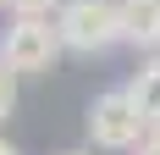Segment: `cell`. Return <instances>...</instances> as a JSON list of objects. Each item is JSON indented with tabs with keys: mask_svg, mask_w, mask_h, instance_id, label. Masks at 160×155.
I'll list each match as a JSON object with an SVG mask.
<instances>
[{
	"mask_svg": "<svg viewBox=\"0 0 160 155\" xmlns=\"http://www.w3.org/2000/svg\"><path fill=\"white\" fill-rule=\"evenodd\" d=\"M61 33H55V17H11L0 28V67L6 72H50L61 61Z\"/></svg>",
	"mask_w": 160,
	"mask_h": 155,
	"instance_id": "cell-1",
	"label": "cell"
},
{
	"mask_svg": "<svg viewBox=\"0 0 160 155\" xmlns=\"http://www.w3.org/2000/svg\"><path fill=\"white\" fill-rule=\"evenodd\" d=\"M55 33L78 56L122 45V0H66L61 11H55Z\"/></svg>",
	"mask_w": 160,
	"mask_h": 155,
	"instance_id": "cell-2",
	"label": "cell"
},
{
	"mask_svg": "<svg viewBox=\"0 0 160 155\" xmlns=\"http://www.w3.org/2000/svg\"><path fill=\"white\" fill-rule=\"evenodd\" d=\"M88 139H94V150H138L149 139V122L138 116L127 89H105L88 105Z\"/></svg>",
	"mask_w": 160,
	"mask_h": 155,
	"instance_id": "cell-3",
	"label": "cell"
},
{
	"mask_svg": "<svg viewBox=\"0 0 160 155\" xmlns=\"http://www.w3.org/2000/svg\"><path fill=\"white\" fill-rule=\"evenodd\" d=\"M122 45L160 50V0H122Z\"/></svg>",
	"mask_w": 160,
	"mask_h": 155,
	"instance_id": "cell-4",
	"label": "cell"
},
{
	"mask_svg": "<svg viewBox=\"0 0 160 155\" xmlns=\"http://www.w3.org/2000/svg\"><path fill=\"white\" fill-rule=\"evenodd\" d=\"M127 94H132V105H138V116H144L149 127H160V56L144 61L127 78Z\"/></svg>",
	"mask_w": 160,
	"mask_h": 155,
	"instance_id": "cell-5",
	"label": "cell"
},
{
	"mask_svg": "<svg viewBox=\"0 0 160 155\" xmlns=\"http://www.w3.org/2000/svg\"><path fill=\"white\" fill-rule=\"evenodd\" d=\"M66 0H6V11L11 17H50V11H61Z\"/></svg>",
	"mask_w": 160,
	"mask_h": 155,
	"instance_id": "cell-6",
	"label": "cell"
},
{
	"mask_svg": "<svg viewBox=\"0 0 160 155\" xmlns=\"http://www.w3.org/2000/svg\"><path fill=\"white\" fill-rule=\"evenodd\" d=\"M11 111H17V72H6V67H0V122H6Z\"/></svg>",
	"mask_w": 160,
	"mask_h": 155,
	"instance_id": "cell-7",
	"label": "cell"
},
{
	"mask_svg": "<svg viewBox=\"0 0 160 155\" xmlns=\"http://www.w3.org/2000/svg\"><path fill=\"white\" fill-rule=\"evenodd\" d=\"M132 155H160V127H149V139L138 144V150H132Z\"/></svg>",
	"mask_w": 160,
	"mask_h": 155,
	"instance_id": "cell-8",
	"label": "cell"
},
{
	"mask_svg": "<svg viewBox=\"0 0 160 155\" xmlns=\"http://www.w3.org/2000/svg\"><path fill=\"white\" fill-rule=\"evenodd\" d=\"M0 155H22V150H17V144H6V139H0Z\"/></svg>",
	"mask_w": 160,
	"mask_h": 155,
	"instance_id": "cell-9",
	"label": "cell"
},
{
	"mask_svg": "<svg viewBox=\"0 0 160 155\" xmlns=\"http://www.w3.org/2000/svg\"><path fill=\"white\" fill-rule=\"evenodd\" d=\"M66 155H88V150H66Z\"/></svg>",
	"mask_w": 160,
	"mask_h": 155,
	"instance_id": "cell-10",
	"label": "cell"
},
{
	"mask_svg": "<svg viewBox=\"0 0 160 155\" xmlns=\"http://www.w3.org/2000/svg\"><path fill=\"white\" fill-rule=\"evenodd\" d=\"M0 6H6V0H0Z\"/></svg>",
	"mask_w": 160,
	"mask_h": 155,
	"instance_id": "cell-11",
	"label": "cell"
}]
</instances>
